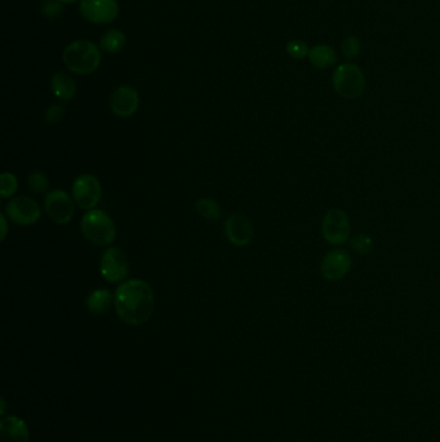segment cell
Wrapping results in <instances>:
<instances>
[{
  "label": "cell",
  "mask_w": 440,
  "mask_h": 442,
  "mask_svg": "<svg viewBox=\"0 0 440 442\" xmlns=\"http://www.w3.org/2000/svg\"><path fill=\"white\" fill-rule=\"evenodd\" d=\"M114 304L120 320L129 326L148 322L155 308L153 289L142 279H129L117 289Z\"/></svg>",
  "instance_id": "6da1fadb"
},
{
  "label": "cell",
  "mask_w": 440,
  "mask_h": 442,
  "mask_svg": "<svg viewBox=\"0 0 440 442\" xmlns=\"http://www.w3.org/2000/svg\"><path fill=\"white\" fill-rule=\"evenodd\" d=\"M62 60L75 74L88 75L95 73L100 66L101 52L97 45L90 40H76L65 48Z\"/></svg>",
  "instance_id": "7a4b0ae2"
},
{
  "label": "cell",
  "mask_w": 440,
  "mask_h": 442,
  "mask_svg": "<svg viewBox=\"0 0 440 442\" xmlns=\"http://www.w3.org/2000/svg\"><path fill=\"white\" fill-rule=\"evenodd\" d=\"M83 234L97 246H110L117 238V226L112 219L102 210H90L81 223Z\"/></svg>",
  "instance_id": "3957f363"
},
{
  "label": "cell",
  "mask_w": 440,
  "mask_h": 442,
  "mask_svg": "<svg viewBox=\"0 0 440 442\" xmlns=\"http://www.w3.org/2000/svg\"><path fill=\"white\" fill-rule=\"evenodd\" d=\"M332 83L337 93L347 100L360 98L367 87L364 73L354 64L340 65L333 73Z\"/></svg>",
  "instance_id": "277c9868"
},
{
  "label": "cell",
  "mask_w": 440,
  "mask_h": 442,
  "mask_svg": "<svg viewBox=\"0 0 440 442\" xmlns=\"http://www.w3.org/2000/svg\"><path fill=\"white\" fill-rule=\"evenodd\" d=\"M321 233L331 245L341 246L350 238L351 224L347 214L340 209L329 210L323 219Z\"/></svg>",
  "instance_id": "5b68a950"
},
{
  "label": "cell",
  "mask_w": 440,
  "mask_h": 442,
  "mask_svg": "<svg viewBox=\"0 0 440 442\" xmlns=\"http://www.w3.org/2000/svg\"><path fill=\"white\" fill-rule=\"evenodd\" d=\"M73 197L79 207L93 210L102 197V187L97 178L90 173L78 176L73 184Z\"/></svg>",
  "instance_id": "8992f818"
},
{
  "label": "cell",
  "mask_w": 440,
  "mask_h": 442,
  "mask_svg": "<svg viewBox=\"0 0 440 442\" xmlns=\"http://www.w3.org/2000/svg\"><path fill=\"white\" fill-rule=\"evenodd\" d=\"M100 272L105 281L110 284H119L128 276L129 267L124 252L118 248H107L101 256Z\"/></svg>",
  "instance_id": "52a82bcc"
},
{
  "label": "cell",
  "mask_w": 440,
  "mask_h": 442,
  "mask_svg": "<svg viewBox=\"0 0 440 442\" xmlns=\"http://www.w3.org/2000/svg\"><path fill=\"white\" fill-rule=\"evenodd\" d=\"M45 211L56 224L66 225L74 216V202L69 193L56 189L45 197Z\"/></svg>",
  "instance_id": "ba28073f"
},
{
  "label": "cell",
  "mask_w": 440,
  "mask_h": 442,
  "mask_svg": "<svg viewBox=\"0 0 440 442\" xmlns=\"http://www.w3.org/2000/svg\"><path fill=\"white\" fill-rule=\"evenodd\" d=\"M79 11L87 21L104 25L118 17L119 6L117 0H82Z\"/></svg>",
  "instance_id": "9c48e42d"
},
{
  "label": "cell",
  "mask_w": 440,
  "mask_h": 442,
  "mask_svg": "<svg viewBox=\"0 0 440 442\" xmlns=\"http://www.w3.org/2000/svg\"><path fill=\"white\" fill-rule=\"evenodd\" d=\"M6 211L9 220H12L15 224L23 226L37 224L42 215L39 204L34 199L25 195L12 199L8 203Z\"/></svg>",
  "instance_id": "30bf717a"
},
{
  "label": "cell",
  "mask_w": 440,
  "mask_h": 442,
  "mask_svg": "<svg viewBox=\"0 0 440 442\" xmlns=\"http://www.w3.org/2000/svg\"><path fill=\"white\" fill-rule=\"evenodd\" d=\"M225 234L234 246L246 248L254 240V225L243 214H232L225 221Z\"/></svg>",
  "instance_id": "8fae6325"
},
{
  "label": "cell",
  "mask_w": 440,
  "mask_h": 442,
  "mask_svg": "<svg viewBox=\"0 0 440 442\" xmlns=\"http://www.w3.org/2000/svg\"><path fill=\"white\" fill-rule=\"evenodd\" d=\"M351 267H352V259L347 251L333 250V251H329L321 260V276L328 281H340L347 276Z\"/></svg>",
  "instance_id": "7c38bea8"
},
{
  "label": "cell",
  "mask_w": 440,
  "mask_h": 442,
  "mask_svg": "<svg viewBox=\"0 0 440 442\" xmlns=\"http://www.w3.org/2000/svg\"><path fill=\"white\" fill-rule=\"evenodd\" d=\"M138 105V92L129 86H121L118 90H115L110 100L112 112L119 118L132 117L137 112Z\"/></svg>",
  "instance_id": "4fadbf2b"
},
{
  "label": "cell",
  "mask_w": 440,
  "mask_h": 442,
  "mask_svg": "<svg viewBox=\"0 0 440 442\" xmlns=\"http://www.w3.org/2000/svg\"><path fill=\"white\" fill-rule=\"evenodd\" d=\"M26 423L17 417H7L0 421V442H29Z\"/></svg>",
  "instance_id": "5bb4252c"
},
{
  "label": "cell",
  "mask_w": 440,
  "mask_h": 442,
  "mask_svg": "<svg viewBox=\"0 0 440 442\" xmlns=\"http://www.w3.org/2000/svg\"><path fill=\"white\" fill-rule=\"evenodd\" d=\"M51 88L54 96L64 101H69L76 95V84L70 75L65 73H57L53 75L51 81Z\"/></svg>",
  "instance_id": "9a60e30c"
},
{
  "label": "cell",
  "mask_w": 440,
  "mask_h": 442,
  "mask_svg": "<svg viewBox=\"0 0 440 442\" xmlns=\"http://www.w3.org/2000/svg\"><path fill=\"white\" fill-rule=\"evenodd\" d=\"M112 301H114V296L110 290L97 289L90 293L87 299V307L90 313L102 315L112 308Z\"/></svg>",
  "instance_id": "2e32d148"
},
{
  "label": "cell",
  "mask_w": 440,
  "mask_h": 442,
  "mask_svg": "<svg viewBox=\"0 0 440 442\" xmlns=\"http://www.w3.org/2000/svg\"><path fill=\"white\" fill-rule=\"evenodd\" d=\"M309 59L315 68L327 69L336 64L337 54L332 47L319 45L310 50Z\"/></svg>",
  "instance_id": "e0dca14e"
},
{
  "label": "cell",
  "mask_w": 440,
  "mask_h": 442,
  "mask_svg": "<svg viewBox=\"0 0 440 442\" xmlns=\"http://www.w3.org/2000/svg\"><path fill=\"white\" fill-rule=\"evenodd\" d=\"M124 45H126V35L123 31L117 30V29L106 31L100 43L101 48L107 53H118L121 51Z\"/></svg>",
  "instance_id": "ac0fdd59"
},
{
  "label": "cell",
  "mask_w": 440,
  "mask_h": 442,
  "mask_svg": "<svg viewBox=\"0 0 440 442\" xmlns=\"http://www.w3.org/2000/svg\"><path fill=\"white\" fill-rule=\"evenodd\" d=\"M196 211L202 215L203 218L208 220H218L222 215V210L220 203L212 198H201L196 201Z\"/></svg>",
  "instance_id": "d6986e66"
},
{
  "label": "cell",
  "mask_w": 440,
  "mask_h": 442,
  "mask_svg": "<svg viewBox=\"0 0 440 442\" xmlns=\"http://www.w3.org/2000/svg\"><path fill=\"white\" fill-rule=\"evenodd\" d=\"M28 184H29L31 192H34V193H37V194L45 193V192L49 189V180H48V178H47L42 171H37V170L32 171V173L29 175Z\"/></svg>",
  "instance_id": "ffe728a7"
},
{
  "label": "cell",
  "mask_w": 440,
  "mask_h": 442,
  "mask_svg": "<svg viewBox=\"0 0 440 442\" xmlns=\"http://www.w3.org/2000/svg\"><path fill=\"white\" fill-rule=\"evenodd\" d=\"M18 187V181L15 175L11 173H4L0 178V195L1 198H9L15 194Z\"/></svg>",
  "instance_id": "44dd1931"
},
{
  "label": "cell",
  "mask_w": 440,
  "mask_h": 442,
  "mask_svg": "<svg viewBox=\"0 0 440 442\" xmlns=\"http://www.w3.org/2000/svg\"><path fill=\"white\" fill-rule=\"evenodd\" d=\"M351 248L358 252L359 255H367L371 254L373 250V240L367 234H358L351 240Z\"/></svg>",
  "instance_id": "7402d4cb"
},
{
  "label": "cell",
  "mask_w": 440,
  "mask_h": 442,
  "mask_svg": "<svg viewBox=\"0 0 440 442\" xmlns=\"http://www.w3.org/2000/svg\"><path fill=\"white\" fill-rule=\"evenodd\" d=\"M360 50H362V45H360L358 37H346V39L343 40V45H341L343 54L347 60H351V59L357 57L359 53H360Z\"/></svg>",
  "instance_id": "603a6c76"
},
{
  "label": "cell",
  "mask_w": 440,
  "mask_h": 442,
  "mask_svg": "<svg viewBox=\"0 0 440 442\" xmlns=\"http://www.w3.org/2000/svg\"><path fill=\"white\" fill-rule=\"evenodd\" d=\"M287 52H288V54H290L291 57H293V59L301 60V59H304V57H306V56L309 54L310 50H309V47H307L305 42L296 39V40H291V42L287 45Z\"/></svg>",
  "instance_id": "cb8c5ba5"
},
{
  "label": "cell",
  "mask_w": 440,
  "mask_h": 442,
  "mask_svg": "<svg viewBox=\"0 0 440 442\" xmlns=\"http://www.w3.org/2000/svg\"><path fill=\"white\" fill-rule=\"evenodd\" d=\"M65 117V109L64 106L61 105H52L49 106L45 112V122L49 123V124H54V123H59L61 120H64Z\"/></svg>",
  "instance_id": "d4e9b609"
},
{
  "label": "cell",
  "mask_w": 440,
  "mask_h": 442,
  "mask_svg": "<svg viewBox=\"0 0 440 442\" xmlns=\"http://www.w3.org/2000/svg\"><path fill=\"white\" fill-rule=\"evenodd\" d=\"M0 224H1V240H6V235H7L8 228H7V220H6V216L1 214L0 215Z\"/></svg>",
  "instance_id": "484cf974"
},
{
  "label": "cell",
  "mask_w": 440,
  "mask_h": 442,
  "mask_svg": "<svg viewBox=\"0 0 440 442\" xmlns=\"http://www.w3.org/2000/svg\"><path fill=\"white\" fill-rule=\"evenodd\" d=\"M61 3H66V4H70V3H76V1H79V0H59Z\"/></svg>",
  "instance_id": "4316f807"
}]
</instances>
